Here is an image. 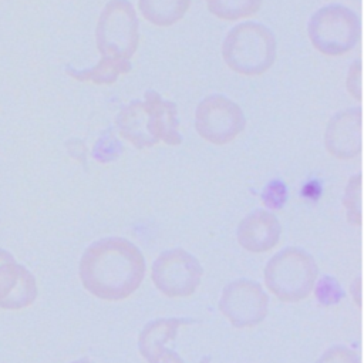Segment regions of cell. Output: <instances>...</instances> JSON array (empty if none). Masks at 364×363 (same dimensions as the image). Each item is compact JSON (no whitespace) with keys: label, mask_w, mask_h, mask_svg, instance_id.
<instances>
[{"label":"cell","mask_w":364,"mask_h":363,"mask_svg":"<svg viewBox=\"0 0 364 363\" xmlns=\"http://www.w3.org/2000/svg\"><path fill=\"white\" fill-rule=\"evenodd\" d=\"M144 100L149 107L152 128L158 141H164L165 144L173 147L179 145L182 142V135L179 134V121L175 102L164 100L154 90H148Z\"/></svg>","instance_id":"cell-14"},{"label":"cell","mask_w":364,"mask_h":363,"mask_svg":"<svg viewBox=\"0 0 364 363\" xmlns=\"http://www.w3.org/2000/svg\"><path fill=\"white\" fill-rule=\"evenodd\" d=\"M361 80H363V63L358 58L350 65V70L347 74L348 94L358 102L363 100V81Z\"/></svg>","instance_id":"cell-23"},{"label":"cell","mask_w":364,"mask_h":363,"mask_svg":"<svg viewBox=\"0 0 364 363\" xmlns=\"http://www.w3.org/2000/svg\"><path fill=\"white\" fill-rule=\"evenodd\" d=\"M203 276V266L196 256L182 248L159 253L151 266V279L155 288L166 298L192 296Z\"/></svg>","instance_id":"cell-6"},{"label":"cell","mask_w":364,"mask_h":363,"mask_svg":"<svg viewBox=\"0 0 364 363\" xmlns=\"http://www.w3.org/2000/svg\"><path fill=\"white\" fill-rule=\"evenodd\" d=\"M318 276L314 258L301 248L289 246L274 253L266 263L263 279L269 292L286 303L304 300Z\"/></svg>","instance_id":"cell-2"},{"label":"cell","mask_w":364,"mask_h":363,"mask_svg":"<svg viewBox=\"0 0 364 363\" xmlns=\"http://www.w3.org/2000/svg\"><path fill=\"white\" fill-rule=\"evenodd\" d=\"M287 186L283 181L280 179H273L270 181L263 192H262V202L269 208V209H282L284 204L287 202Z\"/></svg>","instance_id":"cell-21"},{"label":"cell","mask_w":364,"mask_h":363,"mask_svg":"<svg viewBox=\"0 0 364 363\" xmlns=\"http://www.w3.org/2000/svg\"><path fill=\"white\" fill-rule=\"evenodd\" d=\"M282 225L277 216L266 209H256L247 214L237 225V243L247 252L263 253L280 242Z\"/></svg>","instance_id":"cell-11"},{"label":"cell","mask_w":364,"mask_h":363,"mask_svg":"<svg viewBox=\"0 0 364 363\" xmlns=\"http://www.w3.org/2000/svg\"><path fill=\"white\" fill-rule=\"evenodd\" d=\"M313 290H314L316 300L321 306L337 305L344 298V290H343L340 282L331 275H324L318 280H316Z\"/></svg>","instance_id":"cell-19"},{"label":"cell","mask_w":364,"mask_h":363,"mask_svg":"<svg viewBox=\"0 0 364 363\" xmlns=\"http://www.w3.org/2000/svg\"><path fill=\"white\" fill-rule=\"evenodd\" d=\"M117 125L119 134L138 149L149 148L159 142L154 134L152 117L145 100L131 101L125 105L117 117Z\"/></svg>","instance_id":"cell-12"},{"label":"cell","mask_w":364,"mask_h":363,"mask_svg":"<svg viewBox=\"0 0 364 363\" xmlns=\"http://www.w3.org/2000/svg\"><path fill=\"white\" fill-rule=\"evenodd\" d=\"M38 295L34 275L0 246V309L20 310L33 305Z\"/></svg>","instance_id":"cell-9"},{"label":"cell","mask_w":364,"mask_h":363,"mask_svg":"<svg viewBox=\"0 0 364 363\" xmlns=\"http://www.w3.org/2000/svg\"><path fill=\"white\" fill-rule=\"evenodd\" d=\"M361 279L360 278H357L353 283H351V286H350V289H351V295L355 298V303H357V306H361Z\"/></svg>","instance_id":"cell-25"},{"label":"cell","mask_w":364,"mask_h":363,"mask_svg":"<svg viewBox=\"0 0 364 363\" xmlns=\"http://www.w3.org/2000/svg\"><path fill=\"white\" fill-rule=\"evenodd\" d=\"M71 363H92V362L88 360V359H78V360H74V362H71Z\"/></svg>","instance_id":"cell-26"},{"label":"cell","mask_w":364,"mask_h":363,"mask_svg":"<svg viewBox=\"0 0 364 363\" xmlns=\"http://www.w3.org/2000/svg\"><path fill=\"white\" fill-rule=\"evenodd\" d=\"M276 48V38L269 27L245 21L229 30L222 44V56L235 73L260 75L273 65Z\"/></svg>","instance_id":"cell-3"},{"label":"cell","mask_w":364,"mask_h":363,"mask_svg":"<svg viewBox=\"0 0 364 363\" xmlns=\"http://www.w3.org/2000/svg\"><path fill=\"white\" fill-rule=\"evenodd\" d=\"M146 263L139 248L121 236L92 242L81 255L78 276L92 296L118 302L129 298L141 286Z\"/></svg>","instance_id":"cell-1"},{"label":"cell","mask_w":364,"mask_h":363,"mask_svg":"<svg viewBox=\"0 0 364 363\" xmlns=\"http://www.w3.org/2000/svg\"><path fill=\"white\" fill-rule=\"evenodd\" d=\"M307 33L316 50L337 57L354 48L360 38L361 24L351 9L341 4H328L310 17Z\"/></svg>","instance_id":"cell-5"},{"label":"cell","mask_w":364,"mask_h":363,"mask_svg":"<svg viewBox=\"0 0 364 363\" xmlns=\"http://www.w3.org/2000/svg\"><path fill=\"white\" fill-rule=\"evenodd\" d=\"M156 363H185L181 356L178 353H175L173 350H169L166 347H164L159 352V356L156 359ZM199 363H210V356H203Z\"/></svg>","instance_id":"cell-24"},{"label":"cell","mask_w":364,"mask_h":363,"mask_svg":"<svg viewBox=\"0 0 364 363\" xmlns=\"http://www.w3.org/2000/svg\"><path fill=\"white\" fill-rule=\"evenodd\" d=\"M195 323L192 317H159L148 322L138 336V350L146 363H156L159 352L173 340L181 327Z\"/></svg>","instance_id":"cell-13"},{"label":"cell","mask_w":364,"mask_h":363,"mask_svg":"<svg viewBox=\"0 0 364 363\" xmlns=\"http://www.w3.org/2000/svg\"><path fill=\"white\" fill-rule=\"evenodd\" d=\"M131 63L128 60H118L111 57H101V60L92 67L85 70H77L67 67L65 73L78 81H91L95 84H112L119 74L129 73Z\"/></svg>","instance_id":"cell-16"},{"label":"cell","mask_w":364,"mask_h":363,"mask_svg":"<svg viewBox=\"0 0 364 363\" xmlns=\"http://www.w3.org/2000/svg\"><path fill=\"white\" fill-rule=\"evenodd\" d=\"M219 310L233 327L252 329L266 319L269 296L259 282L245 278L236 279L223 288Z\"/></svg>","instance_id":"cell-8"},{"label":"cell","mask_w":364,"mask_h":363,"mask_svg":"<svg viewBox=\"0 0 364 363\" xmlns=\"http://www.w3.org/2000/svg\"><path fill=\"white\" fill-rule=\"evenodd\" d=\"M191 0H139L138 9L154 26L168 27L178 23L188 11Z\"/></svg>","instance_id":"cell-15"},{"label":"cell","mask_w":364,"mask_h":363,"mask_svg":"<svg viewBox=\"0 0 364 363\" xmlns=\"http://www.w3.org/2000/svg\"><path fill=\"white\" fill-rule=\"evenodd\" d=\"M361 108H347L331 117L324 134V145L337 159H351L361 152Z\"/></svg>","instance_id":"cell-10"},{"label":"cell","mask_w":364,"mask_h":363,"mask_svg":"<svg viewBox=\"0 0 364 363\" xmlns=\"http://www.w3.org/2000/svg\"><path fill=\"white\" fill-rule=\"evenodd\" d=\"M122 152V145L115 135H102L92 148V157L97 162L115 161Z\"/></svg>","instance_id":"cell-20"},{"label":"cell","mask_w":364,"mask_h":363,"mask_svg":"<svg viewBox=\"0 0 364 363\" xmlns=\"http://www.w3.org/2000/svg\"><path fill=\"white\" fill-rule=\"evenodd\" d=\"M245 125L243 110L225 95H208L196 107L195 128L210 144L225 145L233 141L245 130Z\"/></svg>","instance_id":"cell-7"},{"label":"cell","mask_w":364,"mask_h":363,"mask_svg":"<svg viewBox=\"0 0 364 363\" xmlns=\"http://www.w3.org/2000/svg\"><path fill=\"white\" fill-rule=\"evenodd\" d=\"M314 363H360V356L346 346H331Z\"/></svg>","instance_id":"cell-22"},{"label":"cell","mask_w":364,"mask_h":363,"mask_svg":"<svg viewBox=\"0 0 364 363\" xmlns=\"http://www.w3.org/2000/svg\"><path fill=\"white\" fill-rule=\"evenodd\" d=\"M206 6L218 19L236 21L257 13L262 0H206Z\"/></svg>","instance_id":"cell-17"},{"label":"cell","mask_w":364,"mask_h":363,"mask_svg":"<svg viewBox=\"0 0 364 363\" xmlns=\"http://www.w3.org/2000/svg\"><path fill=\"white\" fill-rule=\"evenodd\" d=\"M97 48L101 57L128 60L134 56L139 41L136 11L128 0H109L97 23Z\"/></svg>","instance_id":"cell-4"},{"label":"cell","mask_w":364,"mask_h":363,"mask_svg":"<svg viewBox=\"0 0 364 363\" xmlns=\"http://www.w3.org/2000/svg\"><path fill=\"white\" fill-rule=\"evenodd\" d=\"M361 194H363V175L357 172L348 178V182L343 195V205L346 208V216L350 225L360 228L363 223V206H361Z\"/></svg>","instance_id":"cell-18"}]
</instances>
